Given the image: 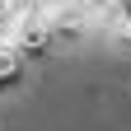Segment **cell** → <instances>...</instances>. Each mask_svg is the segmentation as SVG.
I'll use <instances>...</instances> for the list:
<instances>
[{
    "label": "cell",
    "instance_id": "obj_1",
    "mask_svg": "<svg viewBox=\"0 0 131 131\" xmlns=\"http://www.w3.org/2000/svg\"><path fill=\"white\" fill-rule=\"evenodd\" d=\"M14 47H19V56L24 61H47L56 52V42H52V28H47V19H24L19 28H14Z\"/></svg>",
    "mask_w": 131,
    "mask_h": 131
},
{
    "label": "cell",
    "instance_id": "obj_2",
    "mask_svg": "<svg viewBox=\"0 0 131 131\" xmlns=\"http://www.w3.org/2000/svg\"><path fill=\"white\" fill-rule=\"evenodd\" d=\"M47 28H52V42L56 47H70L84 38V28H89V9H80V5H61L52 9V19H47Z\"/></svg>",
    "mask_w": 131,
    "mask_h": 131
},
{
    "label": "cell",
    "instance_id": "obj_3",
    "mask_svg": "<svg viewBox=\"0 0 131 131\" xmlns=\"http://www.w3.org/2000/svg\"><path fill=\"white\" fill-rule=\"evenodd\" d=\"M28 75V61L19 56V47L14 42H0V89H19Z\"/></svg>",
    "mask_w": 131,
    "mask_h": 131
},
{
    "label": "cell",
    "instance_id": "obj_4",
    "mask_svg": "<svg viewBox=\"0 0 131 131\" xmlns=\"http://www.w3.org/2000/svg\"><path fill=\"white\" fill-rule=\"evenodd\" d=\"M112 33H122V38H131V0H112V9H108V19H103Z\"/></svg>",
    "mask_w": 131,
    "mask_h": 131
}]
</instances>
